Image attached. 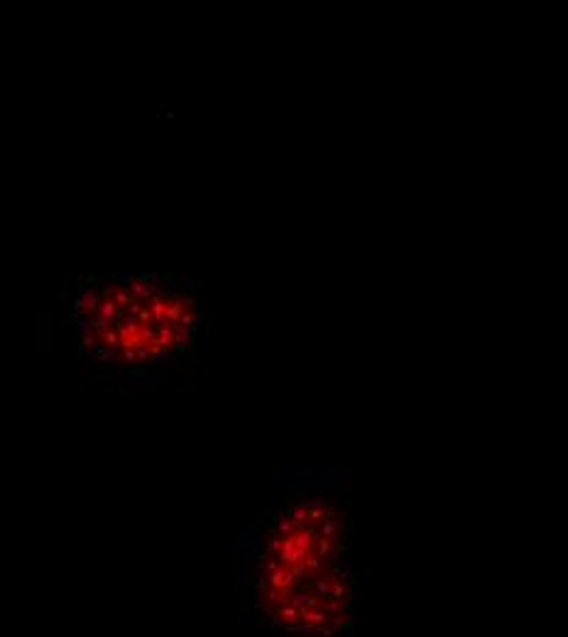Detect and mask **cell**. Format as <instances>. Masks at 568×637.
I'll list each match as a JSON object with an SVG mask.
<instances>
[{"label":"cell","mask_w":568,"mask_h":637,"mask_svg":"<svg viewBox=\"0 0 568 637\" xmlns=\"http://www.w3.org/2000/svg\"><path fill=\"white\" fill-rule=\"evenodd\" d=\"M287 605H292L294 610H316L318 608V598H316L314 593H309V590H294V593H289V601Z\"/></svg>","instance_id":"1"},{"label":"cell","mask_w":568,"mask_h":637,"mask_svg":"<svg viewBox=\"0 0 568 637\" xmlns=\"http://www.w3.org/2000/svg\"><path fill=\"white\" fill-rule=\"evenodd\" d=\"M292 541H294V547L297 549H304V552H314V544H316V529L311 525L306 527H299L294 534H292Z\"/></svg>","instance_id":"2"},{"label":"cell","mask_w":568,"mask_h":637,"mask_svg":"<svg viewBox=\"0 0 568 637\" xmlns=\"http://www.w3.org/2000/svg\"><path fill=\"white\" fill-rule=\"evenodd\" d=\"M301 566H304V571L311 573V576H323V573H326V564H323V559H318L314 552H309L306 557L301 559Z\"/></svg>","instance_id":"3"},{"label":"cell","mask_w":568,"mask_h":637,"mask_svg":"<svg viewBox=\"0 0 568 637\" xmlns=\"http://www.w3.org/2000/svg\"><path fill=\"white\" fill-rule=\"evenodd\" d=\"M299 618H301V622H309V625H314V627H323V625H328V618H331V615H326L323 610H301Z\"/></svg>","instance_id":"4"},{"label":"cell","mask_w":568,"mask_h":637,"mask_svg":"<svg viewBox=\"0 0 568 637\" xmlns=\"http://www.w3.org/2000/svg\"><path fill=\"white\" fill-rule=\"evenodd\" d=\"M287 517L294 522L297 527H306L309 525V510H304L301 505H294V508L287 510Z\"/></svg>","instance_id":"5"},{"label":"cell","mask_w":568,"mask_h":637,"mask_svg":"<svg viewBox=\"0 0 568 637\" xmlns=\"http://www.w3.org/2000/svg\"><path fill=\"white\" fill-rule=\"evenodd\" d=\"M297 529H299V527H297L292 520H289V517H287V515H284V517L277 520V532H272V534H277V537H292Z\"/></svg>","instance_id":"6"},{"label":"cell","mask_w":568,"mask_h":637,"mask_svg":"<svg viewBox=\"0 0 568 637\" xmlns=\"http://www.w3.org/2000/svg\"><path fill=\"white\" fill-rule=\"evenodd\" d=\"M267 601L274 608H282V605H287V601H289V590H284V588H267Z\"/></svg>","instance_id":"7"},{"label":"cell","mask_w":568,"mask_h":637,"mask_svg":"<svg viewBox=\"0 0 568 637\" xmlns=\"http://www.w3.org/2000/svg\"><path fill=\"white\" fill-rule=\"evenodd\" d=\"M314 596L318 601H328L331 598V581L328 578H316L314 581Z\"/></svg>","instance_id":"8"},{"label":"cell","mask_w":568,"mask_h":637,"mask_svg":"<svg viewBox=\"0 0 568 637\" xmlns=\"http://www.w3.org/2000/svg\"><path fill=\"white\" fill-rule=\"evenodd\" d=\"M172 338H174V331H172V326L167 324H162L159 326V334H157V341H155V346H162V348H169L172 346Z\"/></svg>","instance_id":"9"},{"label":"cell","mask_w":568,"mask_h":637,"mask_svg":"<svg viewBox=\"0 0 568 637\" xmlns=\"http://www.w3.org/2000/svg\"><path fill=\"white\" fill-rule=\"evenodd\" d=\"M279 618H284L287 625H297V622H301L299 610H294L292 605H282V608H279Z\"/></svg>","instance_id":"10"},{"label":"cell","mask_w":568,"mask_h":637,"mask_svg":"<svg viewBox=\"0 0 568 637\" xmlns=\"http://www.w3.org/2000/svg\"><path fill=\"white\" fill-rule=\"evenodd\" d=\"M318 608H321L326 615H331V618L341 615V601H333V598H328V601H318Z\"/></svg>","instance_id":"11"},{"label":"cell","mask_w":568,"mask_h":637,"mask_svg":"<svg viewBox=\"0 0 568 637\" xmlns=\"http://www.w3.org/2000/svg\"><path fill=\"white\" fill-rule=\"evenodd\" d=\"M333 541L331 539H321V537H316V544H314V554L318 559H326L328 557V552H331Z\"/></svg>","instance_id":"12"},{"label":"cell","mask_w":568,"mask_h":637,"mask_svg":"<svg viewBox=\"0 0 568 637\" xmlns=\"http://www.w3.org/2000/svg\"><path fill=\"white\" fill-rule=\"evenodd\" d=\"M328 581H331V598H333V601H343V596L348 593L346 583H343V581H338L336 576H333V578H328Z\"/></svg>","instance_id":"13"},{"label":"cell","mask_w":568,"mask_h":637,"mask_svg":"<svg viewBox=\"0 0 568 637\" xmlns=\"http://www.w3.org/2000/svg\"><path fill=\"white\" fill-rule=\"evenodd\" d=\"M265 549H267L269 557H277L279 554V549H282V537H277V534H272L267 541H265Z\"/></svg>","instance_id":"14"},{"label":"cell","mask_w":568,"mask_h":637,"mask_svg":"<svg viewBox=\"0 0 568 637\" xmlns=\"http://www.w3.org/2000/svg\"><path fill=\"white\" fill-rule=\"evenodd\" d=\"M299 505L304 510H328L326 500H318V497H314V500H301Z\"/></svg>","instance_id":"15"},{"label":"cell","mask_w":568,"mask_h":637,"mask_svg":"<svg viewBox=\"0 0 568 637\" xmlns=\"http://www.w3.org/2000/svg\"><path fill=\"white\" fill-rule=\"evenodd\" d=\"M93 350H96V358H98V360H106V363H108V360H113V358H115V350H113V348H106V346H96Z\"/></svg>","instance_id":"16"},{"label":"cell","mask_w":568,"mask_h":637,"mask_svg":"<svg viewBox=\"0 0 568 637\" xmlns=\"http://www.w3.org/2000/svg\"><path fill=\"white\" fill-rule=\"evenodd\" d=\"M172 343L176 346V350H179V353H186V346H189V336H179V334H174Z\"/></svg>","instance_id":"17"},{"label":"cell","mask_w":568,"mask_h":637,"mask_svg":"<svg viewBox=\"0 0 568 637\" xmlns=\"http://www.w3.org/2000/svg\"><path fill=\"white\" fill-rule=\"evenodd\" d=\"M101 338L106 341V348H108V346H118V343H120V338H118V334H115V329H108V331L101 336Z\"/></svg>","instance_id":"18"},{"label":"cell","mask_w":568,"mask_h":637,"mask_svg":"<svg viewBox=\"0 0 568 637\" xmlns=\"http://www.w3.org/2000/svg\"><path fill=\"white\" fill-rule=\"evenodd\" d=\"M262 566H265V573H272V571H279V569H284L282 564H279V559H277V557H269L267 561L262 564Z\"/></svg>","instance_id":"19"},{"label":"cell","mask_w":568,"mask_h":637,"mask_svg":"<svg viewBox=\"0 0 568 637\" xmlns=\"http://www.w3.org/2000/svg\"><path fill=\"white\" fill-rule=\"evenodd\" d=\"M162 358H167V348H162V346H150V360H162Z\"/></svg>","instance_id":"20"},{"label":"cell","mask_w":568,"mask_h":637,"mask_svg":"<svg viewBox=\"0 0 568 637\" xmlns=\"http://www.w3.org/2000/svg\"><path fill=\"white\" fill-rule=\"evenodd\" d=\"M326 512H328V510H309V522H311V525H318V522L326 517Z\"/></svg>","instance_id":"21"},{"label":"cell","mask_w":568,"mask_h":637,"mask_svg":"<svg viewBox=\"0 0 568 637\" xmlns=\"http://www.w3.org/2000/svg\"><path fill=\"white\" fill-rule=\"evenodd\" d=\"M123 358H125V363H135V360H137V358H135V350H132V348L123 350Z\"/></svg>","instance_id":"22"},{"label":"cell","mask_w":568,"mask_h":637,"mask_svg":"<svg viewBox=\"0 0 568 637\" xmlns=\"http://www.w3.org/2000/svg\"><path fill=\"white\" fill-rule=\"evenodd\" d=\"M282 625H284V622L279 620V618H274V620H272V627H282Z\"/></svg>","instance_id":"23"}]
</instances>
